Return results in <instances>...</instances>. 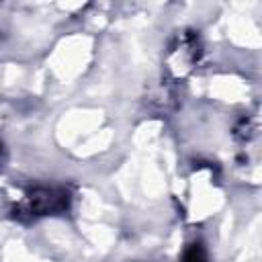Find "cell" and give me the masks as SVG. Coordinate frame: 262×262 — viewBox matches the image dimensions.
<instances>
[{"mask_svg": "<svg viewBox=\"0 0 262 262\" xmlns=\"http://www.w3.org/2000/svg\"><path fill=\"white\" fill-rule=\"evenodd\" d=\"M68 207V192L59 188H35L27 196V211L31 215L57 213Z\"/></svg>", "mask_w": 262, "mask_h": 262, "instance_id": "6da1fadb", "label": "cell"}, {"mask_svg": "<svg viewBox=\"0 0 262 262\" xmlns=\"http://www.w3.org/2000/svg\"><path fill=\"white\" fill-rule=\"evenodd\" d=\"M182 262H207V256H205V252H203V248H201L199 244H192V246L184 252Z\"/></svg>", "mask_w": 262, "mask_h": 262, "instance_id": "7a4b0ae2", "label": "cell"}]
</instances>
